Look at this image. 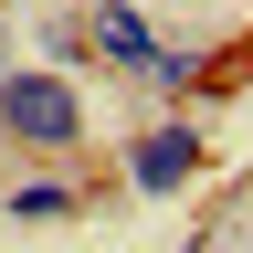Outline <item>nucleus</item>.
Returning a JSON list of instances; mask_svg holds the SVG:
<instances>
[{"label": "nucleus", "instance_id": "423d86ee", "mask_svg": "<svg viewBox=\"0 0 253 253\" xmlns=\"http://www.w3.org/2000/svg\"><path fill=\"white\" fill-rule=\"evenodd\" d=\"M42 42H53V63H42V74H74V63H95V42H84V11H63Z\"/></svg>", "mask_w": 253, "mask_h": 253}, {"label": "nucleus", "instance_id": "39448f33", "mask_svg": "<svg viewBox=\"0 0 253 253\" xmlns=\"http://www.w3.org/2000/svg\"><path fill=\"white\" fill-rule=\"evenodd\" d=\"M137 84H148V95H190V84H201V53H190V42H158Z\"/></svg>", "mask_w": 253, "mask_h": 253}, {"label": "nucleus", "instance_id": "20e7f679", "mask_svg": "<svg viewBox=\"0 0 253 253\" xmlns=\"http://www.w3.org/2000/svg\"><path fill=\"white\" fill-rule=\"evenodd\" d=\"M11 221H32V232H53V221H74V211H95L74 179H11V201H0Z\"/></svg>", "mask_w": 253, "mask_h": 253}, {"label": "nucleus", "instance_id": "f03ea898", "mask_svg": "<svg viewBox=\"0 0 253 253\" xmlns=\"http://www.w3.org/2000/svg\"><path fill=\"white\" fill-rule=\"evenodd\" d=\"M84 42H95V63H106L116 84H137V74H148V53H158V32H148L137 0H84Z\"/></svg>", "mask_w": 253, "mask_h": 253}, {"label": "nucleus", "instance_id": "f257e3e1", "mask_svg": "<svg viewBox=\"0 0 253 253\" xmlns=\"http://www.w3.org/2000/svg\"><path fill=\"white\" fill-rule=\"evenodd\" d=\"M0 137L32 148V158H74L95 126H84V95L74 74H42V63H0Z\"/></svg>", "mask_w": 253, "mask_h": 253}, {"label": "nucleus", "instance_id": "7ed1b4c3", "mask_svg": "<svg viewBox=\"0 0 253 253\" xmlns=\"http://www.w3.org/2000/svg\"><path fill=\"white\" fill-rule=\"evenodd\" d=\"M126 179H137L148 201L190 190V179H201V137H190L179 116H169V126H137V137H126Z\"/></svg>", "mask_w": 253, "mask_h": 253}]
</instances>
